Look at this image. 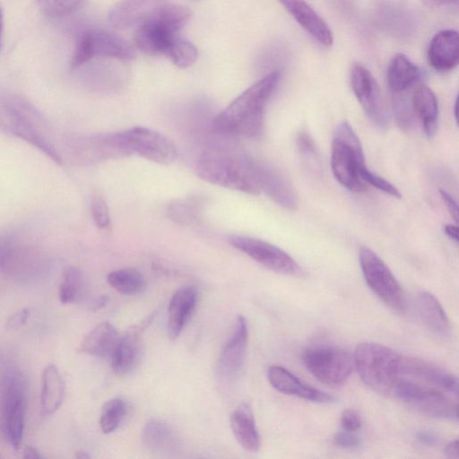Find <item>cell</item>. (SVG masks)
Returning a JSON list of instances; mask_svg holds the SVG:
<instances>
[{
  "label": "cell",
  "instance_id": "obj_38",
  "mask_svg": "<svg viewBox=\"0 0 459 459\" xmlns=\"http://www.w3.org/2000/svg\"><path fill=\"white\" fill-rule=\"evenodd\" d=\"M359 176L364 182H367L378 190L394 197H401V193L394 185L384 179L382 177L370 171L366 165L360 168Z\"/></svg>",
  "mask_w": 459,
  "mask_h": 459
},
{
  "label": "cell",
  "instance_id": "obj_45",
  "mask_svg": "<svg viewBox=\"0 0 459 459\" xmlns=\"http://www.w3.org/2000/svg\"><path fill=\"white\" fill-rule=\"evenodd\" d=\"M13 243L12 236L8 233H0V266L3 258Z\"/></svg>",
  "mask_w": 459,
  "mask_h": 459
},
{
  "label": "cell",
  "instance_id": "obj_24",
  "mask_svg": "<svg viewBox=\"0 0 459 459\" xmlns=\"http://www.w3.org/2000/svg\"><path fill=\"white\" fill-rule=\"evenodd\" d=\"M411 109L425 134L431 137L437 128L438 103L435 92L427 85L418 86L411 96Z\"/></svg>",
  "mask_w": 459,
  "mask_h": 459
},
{
  "label": "cell",
  "instance_id": "obj_28",
  "mask_svg": "<svg viewBox=\"0 0 459 459\" xmlns=\"http://www.w3.org/2000/svg\"><path fill=\"white\" fill-rule=\"evenodd\" d=\"M160 0H121L108 13L109 22L117 28L125 29L137 25L140 20Z\"/></svg>",
  "mask_w": 459,
  "mask_h": 459
},
{
  "label": "cell",
  "instance_id": "obj_40",
  "mask_svg": "<svg viewBox=\"0 0 459 459\" xmlns=\"http://www.w3.org/2000/svg\"><path fill=\"white\" fill-rule=\"evenodd\" d=\"M362 424L359 413L354 409H346L341 415V425L342 429L355 432L360 429Z\"/></svg>",
  "mask_w": 459,
  "mask_h": 459
},
{
  "label": "cell",
  "instance_id": "obj_30",
  "mask_svg": "<svg viewBox=\"0 0 459 459\" xmlns=\"http://www.w3.org/2000/svg\"><path fill=\"white\" fill-rule=\"evenodd\" d=\"M262 191L285 208L293 210L297 205V196L291 185L272 168L263 166Z\"/></svg>",
  "mask_w": 459,
  "mask_h": 459
},
{
  "label": "cell",
  "instance_id": "obj_47",
  "mask_svg": "<svg viewBox=\"0 0 459 459\" xmlns=\"http://www.w3.org/2000/svg\"><path fill=\"white\" fill-rule=\"evenodd\" d=\"M444 231L449 238L455 242H458V228L455 225H445Z\"/></svg>",
  "mask_w": 459,
  "mask_h": 459
},
{
  "label": "cell",
  "instance_id": "obj_15",
  "mask_svg": "<svg viewBox=\"0 0 459 459\" xmlns=\"http://www.w3.org/2000/svg\"><path fill=\"white\" fill-rule=\"evenodd\" d=\"M248 330L246 318L238 316L231 335L224 345L218 361V374L225 381L235 379L246 358Z\"/></svg>",
  "mask_w": 459,
  "mask_h": 459
},
{
  "label": "cell",
  "instance_id": "obj_19",
  "mask_svg": "<svg viewBox=\"0 0 459 459\" xmlns=\"http://www.w3.org/2000/svg\"><path fill=\"white\" fill-rule=\"evenodd\" d=\"M429 64L437 71L454 69L459 59V34L455 30H442L431 39L428 48Z\"/></svg>",
  "mask_w": 459,
  "mask_h": 459
},
{
  "label": "cell",
  "instance_id": "obj_1",
  "mask_svg": "<svg viewBox=\"0 0 459 459\" xmlns=\"http://www.w3.org/2000/svg\"><path fill=\"white\" fill-rule=\"evenodd\" d=\"M0 132L30 143L57 164L63 162L61 147L49 121L19 94L0 91Z\"/></svg>",
  "mask_w": 459,
  "mask_h": 459
},
{
  "label": "cell",
  "instance_id": "obj_43",
  "mask_svg": "<svg viewBox=\"0 0 459 459\" xmlns=\"http://www.w3.org/2000/svg\"><path fill=\"white\" fill-rule=\"evenodd\" d=\"M441 198L446 204L447 210L449 211L452 218L455 220V222L458 221V208L457 204L454 200V198L446 193L445 190L440 189L439 191Z\"/></svg>",
  "mask_w": 459,
  "mask_h": 459
},
{
  "label": "cell",
  "instance_id": "obj_51",
  "mask_svg": "<svg viewBox=\"0 0 459 459\" xmlns=\"http://www.w3.org/2000/svg\"><path fill=\"white\" fill-rule=\"evenodd\" d=\"M77 458H89L90 455L84 452V451H79L77 452L76 455H75Z\"/></svg>",
  "mask_w": 459,
  "mask_h": 459
},
{
  "label": "cell",
  "instance_id": "obj_33",
  "mask_svg": "<svg viewBox=\"0 0 459 459\" xmlns=\"http://www.w3.org/2000/svg\"><path fill=\"white\" fill-rule=\"evenodd\" d=\"M107 281L117 292L128 296L139 294L145 288L143 274L133 268H122L110 272L107 276Z\"/></svg>",
  "mask_w": 459,
  "mask_h": 459
},
{
  "label": "cell",
  "instance_id": "obj_12",
  "mask_svg": "<svg viewBox=\"0 0 459 459\" xmlns=\"http://www.w3.org/2000/svg\"><path fill=\"white\" fill-rule=\"evenodd\" d=\"M230 244L264 267L285 275H299L301 269L296 261L280 247L252 237L232 235Z\"/></svg>",
  "mask_w": 459,
  "mask_h": 459
},
{
  "label": "cell",
  "instance_id": "obj_4",
  "mask_svg": "<svg viewBox=\"0 0 459 459\" xmlns=\"http://www.w3.org/2000/svg\"><path fill=\"white\" fill-rule=\"evenodd\" d=\"M403 355L380 343H359L353 360L362 381L375 392L391 396L393 389L402 377Z\"/></svg>",
  "mask_w": 459,
  "mask_h": 459
},
{
  "label": "cell",
  "instance_id": "obj_16",
  "mask_svg": "<svg viewBox=\"0 0 459 459\" xmlns=\"http://www.w3.org/2000/svg\"><path fill=\"white\" fill-rule=\"evenodd\" d=\"M402 377L422 381L457 397L458 379L453 373L418 358L403 355Z\"/></svg>",
  "mask_w": 459,
  "mask_h": 459
},
{
  "label": "cell",
  "instance_id": "obj_36",
  "mask_svg": "<svg viewBox=\"0 0 459 459\" xmlns=\"http://www.w3.org/2000/svg\"><path fill=\"white\" fill-rule=\"evenodd\" d=\"M38 3L45 15L59 19L79 11L86 0H38Z\"/></svg>",
  "mask_w": 459,
  "mask_h": 459
},
{
  "label": "cell",
  "instance_id": "obj_29",
  "mask_svg": "<svg viewBox=\"0 0 459 459\" xmlns=\"http://www.w3.org/2000/svg\"><path fill=\"white\" fill-rule=\"evenodd\" d=\"M143 442L155 453H169L176 449L177 437L172 427L160 419H152L143 429Z\"/></svg>",
  "mask_w": 459,
  "mask_h": 459
},
{
  "label": "cell",
  "instance_id": "obj_48",
  "mask_svg": "<svg viewBox=\"0 0 459 459\" xmlns=\"http://www.w3.org/2000/svg\"><path fill=\"white\" fill-rule=\"evenodd\" d=\"M23 458L26 459H41L42 455L39 452L32 446H27L23 450Z\"/></svg>",
  "mask_w": 459,
  "mask_h": 459
},
{
  "label": "cell",
  "instance_id": "obj_41",
  "mask_svg": "<svg viewBox=\"0 0 459 459\" xmlns=\"http://www.w3.org/2000/svg\"><path fill=\"white\" fill-rule=\"evenodd\" d=\"M333 442L342 448H354L359 446L360 439L352 431L342 429L334 434Z\"/></svg>",
  "mask_w": 459,
  "mask_h": 459
},
{
  "label": "cell",
  "instance_id": "obj_14",
  "mask_svg": "<svg viewBox=\"0 0 459 459\" xmlns=\"http://www.w3.org/2000/svg\"><path fill=\"white\" fill-rule=\"evenodd\" d=\"M178 32L163 21L145 15L138 23L134 35V45L143 53L150 56L166 55Z\"/></svg>",
  "mask_w": 459,
  "mask_h": 459
},
{
  "label": "cell",
  "instance_id": "obj_10",
  "mask_svg": "<svg viewBox=\"0 0 459 459\" xmlns=\"http://www.w3.org/2000/svg\"><path fill=\"white\" fill-rule=\"evenodd\" d=\"M307 369L320 382L340 385L351 376L354 360L346 351L334 346H317L308 349L302 357Z\"/></svg>",
  "mask_w": 459,
  "mask_h": 459
},
{
  "label": "cell",
  "instance_id": "obj_7",
  "mask_svg": "<svg viewBox=\"0 0 459 459\" xmlns=\"http://www.w3.org/2000/svg\"><path fill=\"white\" fill-rule=\"evenodd\" d=\"M391 396L421 414L450 420L458 419L457 400H454L448 393L420 380L400 377Z\"/></svg>",
  "mask_w": 459,
  "mask_h": 459
},
{
  "label": "cell",
  "instance_id": "obj_5",
  "mask_svg": "<svg viewBox=\"0 0 459 459\" xmlns=\"http://www.w3.org/2000/svg\"><path fill=\"white\" fill-rule=\"evenodd\" d=\"M27 409V384L22 373L9 367L0 379V434L15 450L22 445Z\"/></svg>",
  "mask_w": 459,
  "mask_h": 459
},
{
  "label": "cell",
  "instance_id": "obj_17",
  "mask_svg": "<svg viewBox=\"0 0 459 459\" xmlns=\"http://www.w3.org/2000/svg\"><path fill=\"white\" fill-rule=\"evenodd\" d=\"M281 5L312 38L330 47L333 34L325 21L305 0H279Z\"/></svg>",
  "mask_w": 459,
  "mask_h": 459
},
{
  "label": "cell",
  "instance_id": "obj_3",
  "mask_svg": "<svg viewBox=\"0 0 459 459\" xmlns=\"http://www.w3.org/2000/svg\"><path fill=\"white\" fill-rule=\"evenodd\" d=\"M199 178L211 184L257 195L262 192L263 166L243 157L210 151L198 160Z\"/></svg>",
  "mask_w": 459,
  "mask_h": 459
},
{
  "label": "cell",
  "instance_id": "obj_6",
  "mask_svg": "<svg viewBox=\"0 0 459 459\" xmlns=\"http://www.w3.org/2000/svg\"><path fill=\"white\" fill-rule=\"evenodd\" d=\"M365 165L361 143L346 121L336 126L331 149V166L334 178L345 188L352 192H363L365 182L359 169Z\"/></svg>",
  "mask_w": 459,
  "mask_h": 459
},
{
  "label": "cell",
  "instance_id": "obj_26",
  "mask_svg": "<svg viewBox=\"0 0 459 459\" xmlns=\"http://www.w3.org/2000/svg\"><path fill=\"white\" fill-rule=\"evenodd\" d=\"M65 397V383L54 364L45 367L41 376L40 411L43 415H51L58 410Z\"/></svg>",
  "mask_w": 459,
  "mask_h": 459
},
{
  "label": "cell",
  "instance_id": "obj_32",
  "mask_svg": "<svg viewBox=\"0 0 459 459\" xmlns=\"http://www.w3.org/2000/svg\"><path fill=\"white\" fill-rule=\"evenodd\" d=\"M87 291V283L83 273L77 267H67L62 275L58 288L59 300L63 304L81 301Z\"/></svg>",
  "mask_w": 459,
  "mask_h": 459
},
{
  "label": "cell",
  "instance_id": "obj_46",
  "mask_svg": "<svg viewBox=\"0 0 459 459\" xmlns=\"http://www.w3.org/2000/svg\"><path fill=\"white\" fill-rule=\"evenodd\" d=\"M444 452H445L446 456H447L449 458H458L459 457L458 440L455 439V440L449 442L446 446Z\"/></svg>",
  "mask_w": 459,
  "mask_h": 459
},
{
  "label": "cell",
  "instance_id": "obj_20",
  "mask_svg": "<svg viewBox=\"0 0 459 459\" xmlns=\"http://www.w3.org/2000/svg\"><path fill=\"white\" fill-rule=\"evenodd\" d=\"M198 291L194 286L178 289L171 297L168 309V336L177 339L191 318L197 304Z\"/></svg>",
  "mask_w": 459,
  "mask_h": 459
},
{
  "label": "cell",
  "instance_id": "obj_22",
  "mask_svg": "<svg viewBox=\"0 0 459 459\" xmlns=\"http://www.w3.org/2000/svg\"><path fill=\"white\" fill-rule=\"evenodd\" d=\"M141 327H133L119 336L110 357L113 371L117 375L130 372L138 363L141 353Z\"/></svg>",
  "mask_w": 459,
  "mask_h": 459
},
{
  "label": "cell",
  "instance_id": "obj_9",
  "mask_svg": "<svg viewBox=\"0 0 459 459\" xmlns=\"http://www.w3.org/2000/svg\"><path fill=\"white\" fill-rule=\"evenodd\" d=\"M134 56L132 47L117 35L100 29H87L77 38L71 66L78 68L93 58L127 60Z\"/></svg>",
  "mask_w": 459,
  "mask_h": 459
},
{
  "label": "cell",
  "instance_id": "obj_50",
  "mask_svg": "<svg viewBox=\"0 0 459 459\" xmlns=\"http://www.w3.org/2000/svg\"><path fill=\"white\" fill-rule=\"evenodd\" d=\"M431 2H434L436 4H453L457 3L458 0H430Z\"/></svg>",
  "mask_w": 459,
  "mask_h": 459
},
{
  "label": "cell",
  "instance_id": "obj_42",
  "mask_svg": "<svg viewBox=\"0 0 459 459\" xmlns=\"http://www.w3.org/2000/svg\"><path fill=\"white\" fill-rule=\"evenodd\" d=\"M30 310L27 308H23L16 312L14 315L10 316L7 321V327L10 329H16L22 326L27 321L29 316Z\"/></svg>",
  "mask_w": 459,
  "mask_h": 459
},
{
  "label": "cell",
  "instance_id": "obj_34",
  "mask_svg": "<svg viewBox=\"0 0 459 459\" xmlns=\"http://www.w3.org/2000/svg\"><path fill=\"white\" fill-rule=\"evenodd\" d=\"M127 412L126 402L116 397L107 401L102 408L100 418V425L103 433L114 432L123 422Z\"/></svg>",
  "mask_w": 459,
  "mask_h": 459
},
{
  "label": "cell",
  "instance_id": "obj_23",
  "mask_svg": "<svg viewBox=\"0 0 459 459\" xmlns=\"http://www.w3.org/2000/svg\"><path fill=\"white\" fill-rule=\"evenodd\" d=\"M119 336L112 324L101 322L83 337L79 351L91 356L110 359Z\"/></svg>",
  "mask_w": 459,
  "mask_h": 459
},
{
  "label": "cell",
  "instance_id": "obj_25",
  "mask_svg": "<svg viewBox=\"0 0 459 459\" xmlns=\"http://www.w3.org/2000/svg\"><path fill=\"white\" fill-rule=\"evenodd\" d=\"M45 263V255L38 247L12 243L0 267L12 273H28L38 271Z\"/></svg>",
  "mask_w": 459,
  "mask_h": 459
},
{
  "label": "cell",
  "instance_id": "obj_35",
  "mask_svg": "<svg viewBox=\"0 0 459 459\" xmlns=\"http://www.w3.org/2000/svg\"><path fill=\"white\" fill-rule=\"evenodd\" d=\"M166 56L176 66L186 68L196 61L198 52L194 44L178 38L172 43Z\"/></svg>",
  "mask_w": 459,
  "mask_h": 459
},
{
  "label": "cell",
  "instance_id": "obj_27",
  "mask_svg": "<svg viewBox=\"0 0 459 459\" xmlns=\"http://www.w3.org/2000/svg\"><path fill=\"white\" fill-rule=\"evenodd\" d=\"M417 307L422 322L432 333L442 337L449 334L448 317L442 305L432 293L421 291L418 295Z\"/></svg>",
  "mask_w": 459,
  "mask_h": 459
},
{
  "label": "cell",
  "instance_id": "obj_31",
  "mask_svg": "<svg viewBox=\"0 0 459 459\" xmlns=\"http://www.w3.org/2000/svg\"><path fill=\"white\" fill-rule=\"evenodd\" d=\"M419 74L417 65L404 54L398 53L388 65V85L394 92L404 91L416 82Z\"/></svg>",
  "mask_w": 459,
  "mask_h": 459
},
{
  "label": "cell",
  "instance_id": "obj_13",
  "mask_svg": "<svg viewBox=\"0 0 459 459\" xmlns=\"http://www.w3.org/2000/svg\"><path fill=\"white\" fill-rule=\"evenodd\" d=\"M352 91L368 117L379 128L386 127L388 115L383 104L378 84L370 71L361 64H355L351 71Z\"/></svg>",
  "mask_w": 459,
  "mask_h": 459
},
{
  "label": "cell",
  "instance_id": "obj_8",
  "mask_svg": "<svg viewBox=\"0 0 459 459\" xmlns=\"http://www.w3.org/2000/svg\"><path fill=\"white\" fill-rule=\"evenodd\" d=\"M359 259L362 274L371 290L391 308L403 312L406 309L405 294L385 262L367 247L359 248Z\"/></svg>",
  "mask_w": 459,
  "mask_h": 459
},
{
  "label": "cell",
  "instance_id": "obj_52",
  "mask_svg": "<svg viewBox=\"0 0 459 459\" xmlns=\"http://www.w3.org/2000/svg\"><path fill=\"white\" fill-rule=\"evenodd\" d=\"M455 117L457 119V100L455 103Z\"/></svg>",
  "mask_w": 459,
  "mask_h": 459
},
{
  "label": "cell",
  "instance_id": "obj_11",
  "mask_svg": "<svg viewBox=\"0 0 459 459\" xmlns=\"http://www.w3.org/2000/svg\"><path fill=\"white\" fill-rule=\"evenodd\" d=\"M126 155L137 154L159 164H169L178 155L175 144L164 134L143 126L119 132Z\"/></svg>",
  "mask_w": 459,
  "mask_h": 459
},
{
  "label": "cell",
  "instance_id": "obj_49",
  "mask_svg": "<svg viewBox=\"0 0 459 459\" xmlns=\"http://www.w3.org/2000/svg\"><path fill=\"white\" fill-rule=\"evenodd\" d=\"M3 31H4V15H3L2 9L0 8V49H1V44H2Z\"/></svg>",
  "mask_w": 459,
  "mask_h": 459
},
{
  "label": "cell",
  "instance_id": "obj_37",
  "mask_svg": "<svg viewBox=\"0 0 459 459\" xmlns=\"http://www.w3.org/2000/svg\"><path fill=\"white\" fill-rule=\"evenodd\" d=\"M169 218L177 223L189 225L198 220L199 207L190 199L177 200L169 205Z\"/></svg>",
  "mask_w": 459,
  "mask_h": 459
},
{
  "label": "cell",
  "instance_id": "obj_18",
  "mask_svg": "<svg viewBox=\"0 0 459 459\" xmlns=\"http://www.w3.org/2000/svg\"><path fill=\"white\" fill-rule=\"evenodd\" d=\"M267 378L271 385L280 393L294 395L314 403H331L333 398L299 380L295 375L281 366L268 368Z\"/></svg>",
  "mask_w": 459,
  "mask_h": 459
},
{
  "label": "cell",
  "instance_id": "obj_39",
  "mask_svg": "<svg viewBox=\"0 0 459 459\" xmlns=\"http://www.w3.org/2000/svg\"><path fill=\"white\" fill-rule=\"evenodd\" d=\"M91 215L95 225L100 229H106L110 224V214L106 200L97 195L91 202Z\"/></svg>",
  "mask_w": 459,
  "mask_h": 459
},
{
  "label": "cell",
  "instance_id": "obj_2",
  "mask_svg": "<svg viewBox=\"0 0 459 459\" xmlns=\"http://www.w3.org/2000/svg\"><path fill=\"white\" fill-rule=\"evenodd\" d=\"M281 79V72L273 71L238 95L212 122L221 134L254 138L264 127V109Z\"/></svg>",
  "mask_w": 459,
  "mask_h": 459
},
{
  "label": "cell",
  "instance_id": "obj_44",
  "mask_svg": "<svg viewBox=\"0 0 459 459\" xmlns=\"http://www.w3.org/2000/svg\"><path fill=\"white\" fill-rule=\"evenodd\" d=\"M416 438L420 444L428 446H435L437 442V437L433 432L428 430L417 432Z\"/></svg>",
  "mask_w": 459,
  "mask_h": 459
},
{
  "label": "cell",
  "instance_id": "obj_21",
  "mask_svg": "<svg viewBox=\"0 0 459 459\" xmlns=\"http://www.w3.org/2000/svg\"><path fill=\"white\" fill-rule=\"evenodd\" d=\"M230 428L238 443L246 451L255 453L260 448V437L252 407L240 403L230 414Z\"/></svg>",
  "mask_w": 459,
  "mask_h": 459
}]
</instances>
